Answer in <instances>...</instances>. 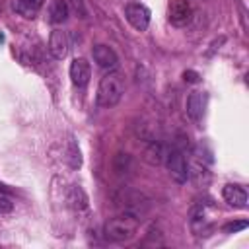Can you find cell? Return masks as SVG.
Here are the masks:
<instances>
[{
    "label": "cell",
    "instance_id": "cell-2",
    "mask_svg": "<svg viewBox=\"0 0 249 249\" xmlns=\"http://www.w3.org/2000/svg\"><path fill=\"white\" fill-rule=\"evenodd\" d=\"M136 230H138V218L132 214H124V212L121 216L111 218L103 228L105 237L111 241H117V243L128 241L130 237H134Z\"/></svg>",
    "mask_w": 249,
    "mask_h": 249
},
{
    "label": "cell",
    "instance_id": "cell-3",
    "mask_svg": "<svg viewBox=\"0 0 249 249\" xmlns=\"http://www.w3.org/2000/svg\"><path fill=\"white\" fill-rule=\"evenodd\" d=\"M148 204H150V200L140 191H134V189H128V187H123L115 195V206L121 212L132 214L136 218H140V214H144L148 210Z\"/></svg>",
    "mask_w": 249,
    "mask_h": 249
},
{
    "label": "cell",
    "instance_id": "cell-17",
    "mask_svg": "<svg viewBox=\"0 0 249 249\" xmlns=\"http://www.w3.org/2000/svg\"><path fill=\"white\" fill-rule=\"evenodd\" d=\"M14 210V202L12 198H8L6 195H0V214H8Z\"/></svg>",
    "mask_w": 249,
    "mask_h": 249
},
{
    "label": "cell",
    "instance_id": "cell-19",
    "mask_svg": "<svg viewBox=\"0 0 249 249\" xmlns=\"http://www.w3.org/2000/svg\"><path fill=\"white\" fill-rule=\"evenodd\" d=\"M245 228H247V222H245V220H241V222H231V224H226V226H224V231L231 233V231H239V230H245Z\"/></svg>",
    "mask_w": 249,
    "mask_h": 249
},
{
    "label": "cell",
    "instance_id": "cell-16",
    "mask_svg": "<svg viewBox=\"0 0 249 249\" xmlns=\"http://www.w3.org/2000/svg\"><path fill=\"white\" fill-rule=\"evenodd\" d=\"M66 160H68V163H70V167H80V163H82V158H80V148L76 146V142L74 140H70L68 142V150H66Z\"/></svg>",
    "mask_w": 249,
    "mask_h": 249
},
{
    "label": "cell",
    "instance_id": "cell-20",
    "mask_svg": "<svg viewBox=\"0 0 249 249\" xmlns=\"http://www.w3.org/2000/svg\"><path fill=\"white\" fill-rule=\"evenodd\" d=\"M185 80H187V82H196L198 76H196L195 72H185Z\"/></svg>",
    "mask_w": 249,
    "mask_h": 249
},
{
    "label": "cell",
    "instance_id": "cell-13",
    "mask_svg": "<svg viewBox=\"0 0 249 249\" xmlns=\"http://www.w3.org/2000/svg\"><path fill=\"white\" fill-rule=\"evenodd\" d=\"M12 8H14V12L19 14L21 18L33 19V18L39 14V10L43 8V0H14Z\"/></svg>",
    "mask_w": 249,
    "mask_h": 249
},
{
    "label": "cell",
    "instance_id": "cell-1",
    "mask_svg": "<svg viewBox=\"0 0 249 249\" xmlns=\"http://www.w3.org/2000/svg\"><path fill=\"white\" fill-rule=\"evenodd\" d=\"M124 93V78L123 74L119 72H109L101 78L99 86H97V95H95V101L99 107H105V109H111L115 107L121 97Z\"/></svg>",
    "mask_w": 249,
    "mask_h": 249
},
{
    "label": "cell",
    "instance_id": "cell-7",
    "mask_svg": "<svg viewBox=\"0 0 249 249\" xmlns=\"http://www.w3.org/2000/svg\"><path fill=\"white\" fill-rule=\"evenodd\" d=\"M91 54H93V60L97 62V66H99V68L113 70V68L119 64V56H117V53H115L109 45H103V43L93 45Z\"/></svg>",
    "mask_w": 249,
    "mask_h": 249
},
{
    "label": "cell",
    "instance_id": "cell-9",
    "mask_svg": "<svg viewBox=\"0 0 249 249\" xmlns=\"http://www.w3.org/2000/svg\"><path fill=\"white\" fill-rule=\"evenodd\" d=\"M204 109H206V93L204 91H191L187 97V115L191 117V121L200 123L204 117Z\"/></svg>",
    "mask_w": 249,
    "mask_h": 249
},
{
    "label": "cell",
    "instance_id": "cell-6",
    "mask_svg": "<svg viewBox=\"0 0 249 249\" xmlns=\"http://www.w3.org/2000/svg\"><path fill=\"white\" fill-rule=\"evenodd\" d=\"M49 51L54 58L62 60L70 51V33L64 29H54L49 37Z\"/></svg>",
    "mask_w": 249,
    "mask_h": 249
},
{
    "label": "cell",
    "instance_id": "cell-18",
    "mask_svg": "<svg viewBox=\"0 0 249 249\" xmlns=\"http://www.w3.org/2000/svg\"><path fill=\"white\" fill-rule=\"evenodd\" d=\"M66 4H68V8H72L76 14H80V18H86V8H84V2H82V0H68Z\"/></svg>",
    "mask_w": 249,
    "mask_h": 249
},
{
    "label": "cell",
    "instance_id": "cell-14",
    "mask_svg": "<svg viewBox=\"0 0 249 249\" xmlns=\"http://www.w3.org/2000/svg\"><path fill=\"white\" fill-rule=\"evenodd\" d=\"M70 16V8L66 0H53L49 6V19L53 23H64Z\"/></svg>",
    "mask_w": 249,
    "mask_h": 249
},
{
    "label": "cell",
    "instance_id": "cell-11",
    "mask_svg": "<svg viewBox=\"0 0 249 249\" xmlns=\"http://www.w3.org/2000/svg\"><path fill=\"white\" fill-rule=\"evenodd\" d=\"M222 196L233 208H247V191L241 185H226L222 189Z\"/></svg>",
    "mask_w": 249,
    "mask_h": 249
},
{
    "label": "cell",
    "instance_id": "cell-8",
    "mask_svg": "<svg viewBox=\"0 0 249 249\" xmlns=\"http://www.w3.org/2000/svg\"><path fill=\"white\" fill-rule=\"evenodd\" d=\"M91 78V68L86 58H74L70 62V80L76 88H86Z\"/></svg>",
    "mask_w": 249,
    "mask_h": 249
},
{
    "label": "cell",
    "instance_id": "cell-10",
    "mask_svg": "<svg viewBox=\"0 0 249 249\" xmlns=\"http://www.w3.org/2000/svg\"><path fill=\"white\" fill-rule=\"evenodd\" d=\"M191 16H193V10L189 6L187 0H173L169 4V21L177 27H183L191 21Z\"/></svg>",
    "mask_w": 249,
    "mask_h": 249
},
{
    "label": "cell",
    "instance_id": "cell-12",
    "mask_svg": "<svg viewBox=\"0 0 249 249\" xmlns=\"http://www.w3.org/2000/svg\"><path fill=\"white\" fill-rule=\"evenodd\" d=\"M66 202L72 210L82 212V210L88 208V195L80 185H70L68 191H66Z\"/></svg>",
    "mask_w": 249,
    "mask_h": 249
},
{
    "label": "cell",
    "instance_id": "cell-5",
    "mask_svg": "<svg viewBox=\"0 0 249 249\" xmlns=\"http://www.w3.org/2000/svg\"><path fill=\"white\" fill-rule=\"evenodd\" d=\"M124 18L126 21L136 29V31H144L150 25V10L140 4V2H130L124 6Z\"/></svg>",
    "mask_w": 249,
    "mask_h": 249
},
{
    "label": "cell",
    "instance_id": "cell-4",
    "mask_svg": "<svg viewBox=\"0 0 249 249\" xmlns=\"http://www.w3.org/2000/svg\"><path fill=\"white\" fill-rule=\"evenodd\" d=\"M165 165H167V171L169 175L177 181V183H185L189 179V165H187V160L183 156L181 150H171L165 154Z\"/></svg>",
    "mask_w": 249,
    "mask_h": 249
},
{
    "label": "cell",
    "instance_id": "cell-15",
    "mask_svg": "<svg viewBox=\"0 0 249 249\" xmlns=\"http://www.w3.org/2000/svg\"><path fill=\"white\" fill-rule=\"evenodd\" d=\"M165 148L160 144V142H150L148 144V148L144 150V160L148 161V163H152V165H160L163 160H165Z\"/></svg>",
    "mask_w": 249,
    "mask_h": 249
}]
</instances>
